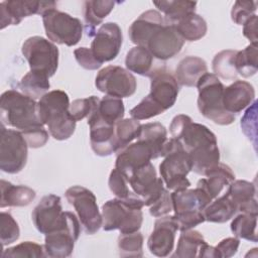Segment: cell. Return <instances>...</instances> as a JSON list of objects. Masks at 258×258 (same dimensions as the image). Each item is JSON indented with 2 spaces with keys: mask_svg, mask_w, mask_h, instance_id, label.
<instances>
[{
  "mask_svg": "<svg viewBox=\"0 0 258 258\" xmlns=\"http://www.w3.org/2000/svg\"><path fill=\"white\" fill-rule=\"evenodd\" d=\"M169 131L189 155L191 170L196 173L205 176L220 163L217 137L207 126L192 122L187 115L179 114L172 119Z\"/></svg>",
  "mask_w": 258,
  "mask_h": 258,
  "instance_id": "obj_1",
  "label": "cell"
},
{
  "mask_svg": "<svg viewBox=\"0 0 258 258\" xmlns=\"http://www.w3.org/2000/svg\"><path fill=\"white\" fill-rule=\"evenodd\" d=\"M70 105L68 94L61 90L50 91L38 101L40 119L55 140H67L75 132L77 121L70 113Z\"/></svg>",
  "mask_w": 258,
  "mask_h": 258,
  "instance_id": "obj_2",
  "label": "cell"
},
{
  "mask_svg": "<svg viewBox=\"0 0 258 258\" xmlns=\"http://www.w3.org/2000/svg\"><path fill=\"white\" fill-rule=\"evenodd\" d=\"M144 203L136 194L126 199H113L102 206V228L105 231L119 230L120 234L139 231L143 222Z\"/></svg>",
  "mask_w": 258,
  "mask_h": 258,
  "instance_id": "obj_3",
  "label": "cell"
},
{
  "mask_svg": "<svg viewBox=\"0 0 258 258\" xmlns=\"http://www.w3.org/2000/svg\"><path fill=\"white\" fill-rule=\"evenodd\" d=\"M0 119L3 125L21 132L44 126L39 116L38 103L16 90H7L1 95Z\"/></svg>",
  "mask_w": 258,
  "mask_h": 258,
  "instance_id": "obj_4",
  "label": "cell"
},
{
  "mask_svg": "<svg viewBox=\"0 0 258 258\" xmlns=\"http://www.w3.org/2000/svg\"><path fill=\"white\" fill-rule=\"evenodd\" d=\"M161 156L164 159L159 165V172L166 188L172 191L188 188L190 181L186 175L191 170V161L180 142L173 137L167 139Z\"/></svg>",
  "mask_w": 258,
  "mask_h": 258,
  "instance_id": "obj_5",
  "label": "cell"
},
{
  "mask_svg": "<svg viewBox=\"0 0 258 258\" xmlns=\"http://www.w3.org/2000/svg\"><path fill=\"white\" fill-rule=\"evenodd\" d=\"M196 87L199 91L198 108L204 117L222 126L230 125L235 121V116L223 106L225 87L216 75L206 73L200 78Z\"/></svg>",
  "mask_w": 258,
  "mask_h": 258,
  "instance_id": "obj_6",
  "label": "cell"
},
{
  "mask_svg": "<svg viewBox=\"0 0 258 258\" xmlns=\"http://www.w3.org/2000/svg\"><path fill=\"white\" fill-rule=\"evenodd\" d=\"M41 16L45 34L51 42L74 46L81 40L84 28L79 18L56 8L45 11Z\"/></svg>",
  "mask_w": 258,
  "mask_h": 258,
  "instance_id": "obj_7",
  "label": "cell"
},
{
  "mask_svg": "<svg viewBox=\"0 0 258 258\" xmlns=\"http://www.w3.org/2000/svg\"><path fill=\"white\" fill-rule=\"evenodd\" d=\"M21 51L30 71L52 77L58 67V48L50 40L41 36L28 37L22 44Z\"/></svg>",
  "mask_w": 258,
  "mask_h": 258,
  "instance_id": "obj_8",
  "label": "cell"
},
{
  "mask_svg": "<svg viewBox=\"0 0 258 258\" xmlns=\"http://www.w3.org/2000/svg\"><path fill=\"white\" fill-rule=\"evenodd\" d=\"M28 144L16 129H7L3 124L0 130V169L6 173L20 172L27 161Z\"/></svg>",
  "mask_w": 258,
  "mask_h": 258,
  "instance_id": "obj_9",
  "label": "cell"
},
{
  "mask_svg": "<svg viewBox=\"0 0 258 258\" xmlns=\"http://www.w3.org/2000/svg\"><path fill=\"white\" fill-rule=\"evenodd\" d=\"M81 233V223L72 212L63 213V223L61 227L45 235L44 254L51 258H64L72 255L75 242Z\"/></svg>",
  "mask_w": 258,
  "mask_h": 258,
  "instance_id": "obj_10",
  "label": "cell"
},
{
  "mask_svg": "<svg viewBox=\"0 0 258 258\" xmlns=\"http://www.w3.org/2000/svg\"><path fill=\"white\" fill-rule=\"evenodd\" d=\"M64 196L74 207L85 232L89 235L97 233L102 227L103 219L95 195L84 186L74 185L66 190Z\"/></svg>",
  "mask_w": 258,
  "mask_h": 258,
  "instance_id": "obj_11",
  "label": "cell"
},
{
  "mask_svg": "<svg viewBox=\"0 0 258 258\" xmlns=\"http://www.w3.org/2000/svg\"><path fill=\"white\" fill-rule=\"evenodd\" d=\"M95 86L107 96L122 99L135 93L137 82L128 70L119 66H108L97 74Z\"/></svg>",
  "mask_w": 258,
  "mask_h": 258,
  "instance_id": "obj_12",
  "label": "cell"
},
{
  "mask_svg": "<svg viewBox=\"0 0 258 258\" xmlns=\"http://www.w3.org/2000/svg\"><path fill=\"white\" fill-rule=\"evenodd\" d=\"M123 42L122 30L115 22H107L100 26L91 43L95 58L104 63L117 57Z\"/></svg>",
  "mask_w": 258,
  "mask_h": 258,
  "instance_id": "obj_13",
  "label": "cell"
},
{
  "mask_svg": "<svg viewBox=\"0 0 258 258\" xmlns=\"http://www.w3.org/2000/svg\"><path fill=\"white\" fill-rule=\"evenodd\" d=\"M56 8L54 1H32V0H7L0 3L1 29L9 25H17L25 17L39 14Z\"/></svg>",
  "mask_w": 258,
  "mask_h": 258,
  "instance_id": "obj_14",
  "label": "cell"
},
{
  "mask_svg": "<svg viewBox=\"0 0 258 258\" xmlns=\"http://www.w3.org/2000/svg\"><path fill=\"white\" fill-rule=\"evenodd\" d=\"M133 192L140 197L144 206L150 207L164 191V182L157 177L156 170L151 162L141 166L128 178Z\"/></svg>",
  "mask_w": 258,
  "mask_h": 258,
  "instance_id": "obj_15",
  "label": "cell"
},
{
  "mask_svg": "<svg viewBox=\"0 0 258 258\" xmlns=\"http://www.w3.org/2000/svg\"><path fill=\"white\" fill-rule=\"evenodd\" d=\"M183 44L184 40L178 34L174 25L165 21L151 34L145 48L154 58L166 60L175 56L181 50Z\"/></svg>",
  "mask_w": 258,
  "mask_h": 258,
  "instance_id": "obj_16",
  "label": "cell"
},
{
  "mask_svg": "<svg viewBox=\"0 0 258 258\" xmlns=\"http://www.w3.org/2000/svg\"><path fill=\"white\" fill-rule=\"evenodd\" d=\"M63 213L60 198L49 194L44 196L33 209L31 219L36 230L46 235L61 227Z\"/></svg>",
  "mask_w": 258,
  "mask_h": 258,
  "instance_id": "obj_17",
  "label": "cell"
},
{
  "mask_svg": "<svg viewBox=\"0 0 258 258\" xmlns=\"http://www.w3.org/2000/svg\"><path fill=\"white\" fill-rule=\"evenodd\" d=\"M177 230L178 224L174 216L159 217L155 221L153 231L147 240L149 252L157 257L168 256L173 250Z\"/></svg>",
  "mask_w": 258,
  "mask_h": 258,
  "instance_id": "obj_18",
  "label": "cell"
},
{
  "mask_svg": "<svg viewBox=\"0 0 258 258\" xmlns=\"http://www.w3.org/2000/svg\"><path fill=\"white\" fill-rule=\"evenodd\" d=\"M154 159L153 150L149 144L143 140L137 139L117 152L115 168H117L127 178L141 166Z\"/></svg>",
  "mask_w": 258,
  "mask_h": 258,
  "instance_id": "obj_19",
  "label": "cell"
},
{
  "mask_svg": "<svg viewBox=\"0 0 258 258\" xmlns=\"http://www.w3.org/2000/svg\"><path fill=\"white\" fill-rule=\"evenodd\" d=\"M150 93L148 96L164 111L171 108L179 92L175 78L164 69H156L150 75Z\"/></svg>",
  "mask_w": 258,
  "mask_h": 258,
  "instance_id": "obj_20",
  "label": "cell"
},
{
  "mask_svg": "<svg viewBox=\"0 0 258 258\" xmlns=\"http://www.w3.org/2000/svg\"><path fill=\"white\" fill-rule=\"evenodd\" d=\"M87 119L90 127V143L95 154L109 156L116 152L115 125L103 121L94 110Z\"/></svg>",
  "mask_w": 258,
  "mask_h": 258,
  "instance_id": "obj_21",
  "label": "cell"
},
{
  "mask_svg": "<svg viewBox=\"0 0 258 258\" xmlns=\"http://www.w3.org/2000/svg\"><path fill=\"white\" fill-rule=\"evenodd\" d=\"M255 101L254 87L246 82L237 80L224 88L223 106L231 114L240 113Z\"/></svg>",
  "mask_w": 258,
  "mask_h": 258,
  "instance_id": "obj_22",
  "label": "cell"
},
{
  "mask_svg": "<svg viewBox=\"0 0 258 258\" xmlns=\"http://www.w3.org/2000/svg\"><path fill=\"white\" fill-rule=\"evenodd\" d=\"M165 23L164 17L157 10L151 9L143 12L133 21L128 33L132 43L145 47L151 34Z\"/></svg>",
  "mask_w": 258,
  "mask_h": 258,
  "instance_id": "obj_23",
  "label": "cell"
},
{
  "mask_svg": "<svg viewBox=\"0 0 258 258\" xmlns=\"http://www.w3.org/2000/svg\"><path fill=\"white\" fill-rule=\"evenodd\" d=\"M170 196L174 215L203 212L212 202L211 198L200 187L172 191Z\"/></svg>",
  "mask_w": 258,
  "mask_h": 258,
  "instance_id": "obj_24",
  "label": "cell"
},
{
  "mask_svg": "<svg viewBox=\"0 0 258 258\" xmlns=\"http://www.w3.org/2000/svg\"><path fill=\"white\" fill-rule=\"evenodd\" d=\"M226 194L237 206L238 213L258 214V206L255 198L256 186L253 182L243 179L233 180L228 185Z\"/></svg>",
  "mask_w": 258,
  "mask_h": 258,
  "instance_id": "obj_25",
  "label": "cell"
},
{
  "mask_svg": "<svg viewBox=\"0 0 258 258\" xmlns=\"http://www.w3.org/2000/svg\"><path fill=\"white\" fill-rule=\"evenodd\" d=\"M233 180H235V174L231 167L220 162L205 178H201L198 181L197 187L203 189L213 201L218 198L223 188L228 186Z\"/></svg>",
  "mask_w": 258,
  "mask_h": 258,
  "instance_id": "obj_26",
  "label": "cell"
},
{
  "mask_svg": "<svg viewBox=\"0 0 258 258\" xmlns=\"http://www.w3.org/2000/svg\"><path fill=\"white\" fill-rule=\"evenodd\" d=\"M208 73L207 62L199 57L188 55L183 57L175 69V80L183 87H196L200 78Z\"/></svg>",
  "mask_w": 258,
  "mask_h": 258,
  "instance_id": "obj_27",
  "label": "cell"
},
{
  "mask_svg": "<svg viewBox=\"0 0 258 258\" xmlns=\"http://www.w3.org/2000/svg\"><path fill=\"white\" fill-rule=\"evenodd\" d=\"M115 4L116 2L111 0H89L84 2L83 15L88 36H94L96 34V26L100 25L111 13Z\"/></svg>",
  "mask_w": 258,
  "mask_h": 258,
  "instance_id": "obj_28",
  "label": "cell"
},
{
  "mask_svg": "<svg viewBox=\"0 0 258 258\" xmlns=\"http://www.w3.org/2000/svg\"><path fill=\"white\" fill-rule=\"evenodd\" d=\"M36 197L35 191L26 185H15L1 179L0 207H26Z\"/></svg>",
  "mask_w": 258,
  "mask_h": 258,
  "instance_id": "obj_29",
  "label": "cell"
},
{
  "mask_svg": "<svg viewBox=\"0 0 258 258\" xmlns=\"http://www.w3.org/2000/svg\"><path fill=\"white\" fill-rule=\"evenodd\" d=\"M238 213L237 206L227 194L216 198L203 211L205 220L211 223H226Z\"/></svg>",
  "mask_w": 258,
  "mask_h": 258,
  "instance_id": "obj_30",
  "label": "cell"
},
{
  "mask_svg": "<svg viewBox=\"0 0 258 258\" xmlns=\"http://www.w3.org/2000/svg\"><path fill=\"white\" fill-rule=\"evenodd\" d=\"M173 25L184 41H197L203 38L208 31L206 20L196 12L182 17Z\"/></svg>",
  "mask_w": 258,
  "mask_h": 258,
  "instance_id": "obj_31",
  "label": "cell"
},
{
  "mask_svg": "<svg viewBox=\"0 0 258 258\" xmlns=\"http://www.w3.org/2000/svg\"><path fill=\"white\" fill-rule=\"evenodd\" d=\"M153 60L154 57L148 49L143 46H134L126 54L125 66L131 73L150 77L154 71Z\"/></svg>",
  "mask_w": 258,
  "mask_h": 258,
  "instance_id": "obj_32",
  "label": "cell"
},
{
  "mask_svg": "<svg viewBox=\"0 0 258 258\" xmlns=\"http://www.w3.org/2000/svg\"><path fill=\"white\" fill-rule=\"evenodd\" d=\"M207 244L203 235L192 229L181 231L177 241V246L172 257L194 258L199 257L202 248Z\"/></svg>",
  "mask_w": 258,
  "mask_h": 258,
  "instance_id": "obj_33",
  "label": "cell"
},
{
  "mask_svg": "<svg viewBox=\"0 0 258 258\" xmlns=\"http://www.w3.org/2000/svg\"><path fill=\"white\" fill-rule=\"evenodd\" d=\"M153 4L164 14V19L170 24H174L182 17L196 11L197 2L187 0L153 1Z\"/></svg>",
  "mask_w": 258,
  "mask_h": 258,
  "instance_id": "obj_34",
  "label": "cell"
},
{
  "mask_svg": "<svg viewBox=\"0 0 258 258\" xmlns=\"http://www.w3.org/2000/svg\"><path fill=\"white\" fill-rule=\"evenodd\" d=\"M145 141L153 150L154 159L161 156L162 148L167 138V131L165 127L159 122H151L141 124V130L138 138Z\"/></svg>",
  "mask_w": 258,
  "mask_h": 258,
  "instance_id": "obj_35",
  "label": "cell"
},
{
  "mask_svg": "<svg viewBox=\"0 0 258 258\" xmlns=\"http://www.w3.org/2000/svg\"><path fill=\"white\" fill-rule=\"evenodd\" d=\"M18 87L24 95L34 100L40 99L48 93L50 88L49 78L44 74L29 71L24 77H22Z\"/></svg>",
  "mask_w": 258,
  "mask_h": 258,
  "instance_id": "obj_36",
  "label": "cell"
},
{
  "mask_svg": "<svg viewBox=\"0 0 258 258\" xmlns=\"http://www.w3.org/2000/svg\"><path fill=\"white\" fill-rule=\"evenodd\" d=\"M94 112L103 121L111 125H116L124 117V103L120 98L105 95L94 108Z\"/></svg>",
  "mask_w": 258,
  "mask_h": 258,
  "instance_id": "obj_37",
  "label": "cell"
},
{
  "mask_svg": "<svg viewBox=\"0 0 258 258\" xmlns=\"http://www.w3.org/2000/svg\"><path fill=\"white\" fill-rule=\"evenodd\" d=\"M257 216L252 213H239L231 222V231L235 237L257 242Z\"/></svg>",
  "mask_w": 258,
  "mask_h": 258,
  "instance_id": "obj_38",
  "label": "cell"
},
{
  "mask_svg": "<svg viewBox=\"0 0 258 258\" xmlns=\"http://www.w3.org/2000/svg\"><path fill=\"white\" fill-rule=\"evenodd\" d=\"M235 68L238 75L250 78L258 71V48L255 44L247 45L243 50H237Z\"/></svg>",
  "mask_w": 258,
  "mask_h": 258,
  "instance_id": "obj_39",
  "label": "cell"
},
{
  "mask_svg": "<svg viewBox=\"0 0 258 258\" xmlns=\"http://www.w3.org/2000/svg\"><path fill=\"white\" fill-rule=\"evenodd\" d=\"M237 50L226 49L218 52L212 61L214 75L223 80H234L238 74L235 68V55Z\"/></svg>",
  "mask_w": 258,
  "mask_h": 258,
  "instance_id": "obj_40",
  "label": "cell"
},
{
  "mask_svg": "<svg viewBox=\"0 0 258 258\" xmlns=\"http://www.w3.org/2000/svg\"><path fill=\"white\" fill-rule=\"evenodd\" d=\"M141 130L139 121L128 118L118 121L115 125L116 152L129 145L134 139H137Z\"/></svg>",
  "mask_w": 258,
  "mask_h": 258,
  "instance_id": "obj_41",
  "label": "cell"
},
{
  "mask_svg": "<svg viewBox=\"0 0 258 258\" xmlns=\"http://www.w3.org/2000/svg\"><path fill=\"white\" fill-rule=\"evenodd\" d=\"M118 249L121 257H142L143 236L137 231L133 233L120 234L118 238Z\"/></svg>",
  "mask_w": 258,
  "mask_h": 258,
  "instance_id": "obj_42",
  "label": "cell"
},
{
  "mask_svg": "<svg viewBox=\"0 0 258 258\" xmlns=\"http://www.w3.org/2000/svg\"><path fill=\"white\" fill-rule=\"evenodd\" d=\"M43 256H45L43 246L31 241L21 242L16 246L3 250L1 253L2 258H15V257L38 258Z\"/></svg>",
  "mask_w": 258,
  "mask_h": 258,
  "instance_id": "obj_43",
  "label": "cell"
},
{
  "mask_svg": "<svg viewBox=\"0 0 258 258\" xmlns=\"http://www.w3.org/2000/svg\"><path fill=\"white\" fill-rule=\"evenodd\" d=\"M20 236V229L14 218L6 212L0 215V239L2 246L12 244L17 241Z\"/></svg>",
  "mask_w": 258,
  "mask_h": 258,
  "instance_id": "obj_44",
  "label": "cell"
},
{
  "mask_svg": "<svg viewBox=\"0 0 258 258\" xmlns=\"http://www.w3.org/2000/svg\"><path fill=\"white\" fill-rule=\"evenodd\" d=\"M163 112L165 111L161 107H159L155 102H153L147 95L135 107H133L129 113L132 119L141 121L158 116Z\"/></svg>",
  "mask_w": 258,
  "mask_h": 258,
  "instance_id": "obj_45",
  "label": "cell"
},
{
  "mask_svg": "<svg viewBox=\"0 0 258 258\" xmlns=\"http://www.w3.org/2000/svg\"><path fill=\"white\" fill-rule=\"evenodd\" d=\"M241 128L246 137L253 143L256 148L257 145V102L254 101L245 111L241 118Z\"/></svg>",
  "mask_w": 258,
  "mask_h": 258,
  "instance_id": "obj_46",
  "label": "cell"
},
{
  "mask_svg": "<svg viewBox=\"0 0 258 258\" xmlns=\"http://www.w3.org/2000/svg\"><path fill=\"white\" fill-rule=\"evenodd\" d=\"M100 99L96 96H91L83 99H76L70 105V113L73 118L78 122L84 118H88L94 110L95 106L99 103Z\"/></svg>",
  "mask_w": 258,
  "mask_h": 258,
  "instance_id": "obj_47",
  "label": "cell"
},
{
  "mask_svg": "<svg viewBox=\"0 0 258 258\" xmlns=\"http://www.w3.org/2000/svg\"><path fill=\"white\" fill-rule=\"evenodd\" d=\"M257 10L256 1H236L231 10L232 20L238 24L243 25Z\"/></svg>",
  "mask_w": 258,
  "mask_h": 258,
  "instance_id": "obj_48",
  "label": "cell"
},
{
  "mask_svg": "<svg viewBox=\"0 0 258 258\" xmlns=\"http://www.w3.org/2000/svg\"><path fill=\"white\" fill-rule=\"evenodd\" d=\"M108 185L110 190L119 199H126L131 195L127 178L117 168L112 169L109 175Z\"/></svg>",
  "mask_w": 258,
  "mask_h": 258,
  "instance_id": "obj_49",
  "label": "cell"
},
{
  "mask_svg": "<svg viewBox=\"0 0 258 258\" xmlns=\"http://www.w3.org/2000/svg\"><path fill=\"white\" fill-rule=\"evenodd\" d=\"M171 211H173L171 196L168 189L165 188L162 195L149 207V213L151 216L159 218L169 214Z\"/></svg>",
  "mask_w": 258,
  "mask_h": 258,
  "instance_id": "obj_50",
  "label": "cell"
},
{
  "mask_svg": "<svg viewBox=\"0 0 258 258\" xmlns=\"http://www.w3.org/2000/svg\"><path fill=\"white\" fill-rule=\"evenodd\" d=\"M28 144V147L31 148H39L45 145V143L48 140V132L43 128V126L40 127H34L25 131L21 132Z\"/></svg>",
  "mask_w": 258,
  "mask_h": 258,
  "instance_id": "obj_51",
  "label": "cell"
},
{
  "mask_svg": "<svg viewBox=\"0 0 258 258\" xmlns=\"http://www.w3.org/2000/svg\"><path fill=\"white\" fill-rule=\"evenodd\" d=\"M74 55L78 63L84 68L85 70L89 71H95L99 69L102 63H100L94 56L91 48L89 47H79L74 50Z\"/></svg>",
  "mask_w": 258,
  "mask_h": 258,
  "instance_id": "obj_52",
  "label": "cell"
},
{
  "mask_svg": "<svg viewBox=\"0 0 258 258\" xmlns=\"http://www.w3.org/2000/svg\"><path fill=\"white\" fill-rule=\"evenodd\" d=\"M173 216L178 224V230L180 232L194 229L195 227L199 226L200 224H202L206 221L203 212L185 213V214L173 215Z\"/></svg>",
  "mask_w": 258,
  "mask_h": 258,
  "instance_id": "obj_53",
  "label": "cell"
},
{
  "mask_svg": "<svg viewBox=\"0 0 258 258\" xmlns=\"http://www.w3.org/2000/svg\"><path fill=\"white\" fill-rule=\"evenodd\" d=\"M239 245V238L229 237L220 241V243L215 248L217 249L220 258H230L237 253Z\"/></svg>",
  "mask_w": 258,
  "mask_h": 258,
  "instance_id": "obj_54",
  "label": "cell"
},
{
  "mask_svg": "<svg viewBox=\"0 0 258 258\" xmlns=\"http://www.w3.org/2000/svg\"><path fill=\"white\" fill-rule=\"evenodd\" d=\"M243 34L249 39L250 44L257 45V15L254 14L243 24Z\"/></svg>",
  "mask_w": 258,
  "mask_h": 258,
  "instance_id": "obj_55",
  "label": "cell"
}]
</instances>
